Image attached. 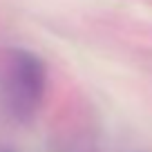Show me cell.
I'll return each mask as SVG.
<instances>
[{"instance_id":"obj_1","label":"cell","mask_w":152,"mask_h":152,"mask_svg":"<svg viewBox=\"0 0 152 152\" xmlns=\"http://www.w3.org/2000/svg\"><path fill=\"white\" fill-rule=\"evenodd\" d=\"M47 90V67L34 52L11 49L0 72V96L16 121L34 119Z\"/></svg>"},{"instance_id":"obj_2","label":"cell","mask_w":152,"mask_h":152,"mask_svg":"<svg viewBox=\"0 0 152 152\" xmlns=\"http://www.w3.org/2000/svg\"><path fill=\"white\" fill-rule=\"evenodd\" d=\"M0 152H9V150H0Z\"/></svg>"}]
</instances>
